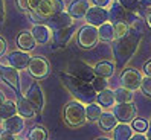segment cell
I'll list each match as a JSON object with an SVG mask.
<instances>
[{"instance_id": "1", "label": "cell", "mask_w": 151, "mask_h": 140, "mask_svg": "<svg viewBox=\"0 0 151 140\" xmlns=\"http://www.w3.org/2000/svg\"><path fill=\"white\" fill-rule=\"evenodd\" d=\"M142 35L131 29L125 37H122L119 40H114V46H113V56H114V67L122 69L128 61L133 58V55L136 54V50L140 44Z\"/></svg>"}, {"instance_id": "2", "label": "cell", "mask_w": 151, "mask_h": 140, "mask_svg": "<svg viewBox=\"0 0 151 140\" xmlns=\"http://www.w3.org/2000/svg\"><path fill=\"white\" fill-rule=\"evenodd\" d=\"M60 79L63 82V85L70 91V94L73 98L83 104H90V102H95L96 101V91L92 87L90 82H86L79 78L70 75L67 72H63L60 75Z\"/></svg>"}, {"instance_id": "3", "label": "cell", "mask_w": 151, "mask_h": 140, "mask_svg": "<svg viewBox=\"0 0 151 140\" xmlns=\"http://www.w3.org/2000/svg\"><path fill=\"white\" fill-rule=\"evenodd\" d=\"M64 11V2L63 0H41L40 5L34 11H29V17L34 23H43L49 17L57 12Z\"/></svg>"}, {"instance_id": "4", "label": "cell", "mask_w": 151, "mask_h": 140, "mask_svg": "<svg viewBox=\"0 0 151 140\" xmlns=\"http://www.w3.org/2000/svg\"><path fill=\"white\" fill-rule=\"evenodd\" d=\"M63 116H64V122L69 126H81L84 122H87L86 119V105L79 101H72L64 105L63 110Z\"/></svg>"}, {"instance_id": "5", "label": "cell", "mask_w": 151, "mask_h": 140, "mask_svg": "<svg viewBox=\"0 0 151 140\" xmlns=\"http://www.w3.org/2000/svg\"><path fill=\"white\" fill-rule=\"evenodd\" d=\"M109 17L111 23H118V21H125L130 26L139 23V15L137 12H131L127 11L119 2H114L110 5V9H109Z\"/></svg>"}, {"instance_id": "6", "label": "cell", "mask_w": 151, "mask_h": 140, "mask_svg": "<svg viewBox=\"0 0 151 140\" xmlns=\"http://www.w3.org/2000/svg\"><path fill=\"white\" fill-rule=\"evenodd\" d=\"M67 73L70 75H73L76 78H79V79H83L86 82H92L95 79V69L90 67L88 64H86L84 61L81 59H73V61H70L69 66H67Z\"/></svg>"}, {"instance_id": "7", "label": "cell", "mask_w": 151, "mask_h": 140, "mask_svg": "<svg viewBox=\"0 0 151 140\" xmlns=\"http://www.w3.org/2000/svg\"><path fill=\"white\" fill-rule=\"evenodd\" d=\"M78 44L83 49H93L98 41H99V35H98V28L92 24H86L78 31Z\"/></svg>"}, {"instance_id": "8", "label": "cell", "mask_w": 151, "mask_h": 140, "mask_svg": "<svg viewBox=\"0 0 151 140\" xmlns=\"http://www.w3.org/2000/svg\"><path fill=\"white\" fill-rule=\"evenodd\" d=\"M28 70H29V75L37 78V79H43L46 78L50 72V67H49V63L44 56H32L31 58V63L28 66Z\"/></svg>"}, {"instance_id": "9", "label": "cell", "mask_w": 151, "mask_h": 140, "mask_svg": "<svg viewBox=\"0 0 151 140\" xmlns=\"http://www.w3.org/2000/svg\"><path fill=\"white\" fill-rule=\"evenodd\" d=\"M140 82H142V75L139 70L136 69H124L121 73V84L122 87L134 91L140 89Z\"/></svg>"}, {"instance_id": "10", "label": "cell", "mask_w": 151, "mask_h": 140, "mask_svg": "<svg viewBox=\"0 0 151 140\" xmlns=\"http://www.w3.org/2000/svg\"><path fill=\"white\" fill-rule=\"evenodd\" d=\"M113 114L122 124H128L136 117V105L133 102H124L113 105Z\"/></svg>"}, {"instance_id": "11", "label": "cell", "mask_w": 151, "mask_h": 140, "mask_svg": "<svg viewBox=\"0 0 151 140\" xmlns=\"http://www.w3.org/2000/svg\"><path fill=\"white\" fill-rule=\"evenodd\" d=\"M84 19L87 21V24H92V26H101L104 23H107L110 20L109 17V11L105 8H101V6H90L88 11L86 12Z\"/></svg>"}, {"instance_id": "12", "label": "cell", "mask_w": 151, "mask_h": 140, "mask_svg": "<svg viewBox=\"0 0 151 140\" xmlns=\"http://www.w3.org/2000/svg\"><path fill=\"white\" fill-rule=\"evenodd\" d=\"M0 78L8 85H11L15 91L20 90V75L15 67L9 64H0Z\"/></svg>"}, {"instance_id": "13", "label": "cell", "mask_w": 151, "mask_h": 140, "mask_svg": "<svg viewBox=\"0 0 151 140\" xmlns=\"http://www.w3.org/2000/svg\"><path fill=\"white\" fill-rule=\"evenodd\" d=\"M46 23L52 31H58V29L67 28V26H72L73 24V17L66 11H61V12H57L52 17H49L46 20Z\"/></svg>"}, {"instance_id": "14", "label": "cell", "mask_w": 151, "mask_h": 140, "mask_svg": "<svg viewBox=\"0 0 151 140\" xmlns=\"http://www.w3.org/2000/svg\"><path fill=\"white\" fill-rule=\"evenodd\" d=\"M31 58L28 52L24 50H15V52H11L5 59H6V64H9L12 67H15L17 70H24L28 69L29 63H31Z\"/></svg>"}, {"instance_id": "15", "label": "cell", "mask_w": 151, "mask_h": 140, "mask_svg": "<svg viewBox=\"0 0 151 140\" xmlns=\"http://www.w3.org/2000/svg\"><path fill=\"white\" fill-rule=\"evenodd\" d=\"M24 96L31 101V104L34 105L35 110H37L38 113L43 111V108H44V93H43L41 87L37 82H32L31 84V87L28 89V91H26Z\"/></svg>"}, {"instance_id": "16", "label": "cell", "mask_w": 151, "mask_h": 140, "mask_svg": "<svg viewBox=\"0 0 151 140\" xmlns=\"http://www.w3.org/2000/svg\"><path fill=\"white\" fill-rule=\"evenodd\" d=\"M0 125H2L3 131H8V133H11L14 136H19L24 129V117H22L19 113H17V114L5 119Z\"/></svg>"}, {"instance_id": "17", "label": "cell", "mask_w": 151, "mask_h": 140, "mask_svg": "<svg viewBox=\"0 0 151 140\" xmlns=\"http://www.w3.org/2000/svg\"><path fill=\"white\" fill-rule=\"evenodd\" d=\"M73 35H75V26L72 24V26H67V28L54 31V41L58 47H64L70 43Z\"/></svg>"}, {"instance_id": "18", "label": "cell", "mask_w": 151, "mask_h": 140, "mask_svg": "<svg viewBox=\"0 0 151 140\" xmlns=\"http://www.w3.org/2000/svg\"><path fill=\"white\" fill-rule=\"evenodd\" d=\"M35 44H37V41H35L31 31H22L19 35H17V46H19L20 50L32 52L35 49Z\"/></svg>"}, {"instance_id": "19", "label": "cell", "mask_w": 151, "mask_h": 140, "mask_svg": "<svg viewBox=\"0 0 151 140\" xmlns=\"http://www.w3.org/2000/svg\"><path fill=\"white\" fill-rule=\"evenodd\" d=\"M90 8V2L88 0H72L67 8V12L73 17V19H83L86 12Z\"/></svg>"}, {"instance_id": "20", "label": "cell", "mask_w": 151, "mask_h": 140, "mask_svg": "<svg viewBox=\"0 0 151 140\" xmlns=\"http://www.w3.org/2000/svg\"><path fill=\"white\" fill-rule=\"evenodd\" d=\"M31 32H32L34 38L38 44H46V43H49L50 38H52V29L47 24H34Z\"/></svg>"}, {"instance_id": "21", "label": "cell", "mask_w": 151, "mask_h": 140, "mask_svg": "<svg viewBox=\"0 0 151 140\" xmlns=\"http://www.w3.org/2000/svg\"><path fill=\"white\" fill-rule=\"evenodd\" d=\"M17 113L24 119H31V117L35 116L37 110H35V107L31 104V101L24 96V98H19V101H17Z\"/></svg>"}, {"instance_id": "22", "label": "cell", "mask_w": 151, "mask_h": 140, "mask_svg": "<svg viewBox=\"0 0 151 140\" xmlns=\"http://www.w3.org/2000/svg\"><path fill=\"white\" fill-rule=\"evenodd\" d=\"M119 124V120L116 119V116L113 114V113H102V114L99 116V119H98V125H99V128L102 131H113L114 126H116Z\"/></svg>"}, {"instance_id": "23", "label": "cell", "mask_w": 151, "mask_h": 140, "mask_svg": "<svg viewBox=\"0 0 151 140\" xmlns=\"http://www.w3.org/2000/svg\"><path fill=\"white\" fill-rule=\"evenodd\" d=\"M133 131L134 129L131 128V125L119 122V124L114 126V129H113V140H130L131 136L134 134Z\"/></svg>"}, {"instance_id": "24", "label": "cell", "mask_w": 151, "mask_h": 140, "mask_svg": "<svg viewBox=\"0 0 151 140\" xmlns=\"http://www.w3.org/2000/svg\"><path fill=\"white\" fill-rule=\"evenodd\" d=\"M96 102L101 105L102 108H109L114 105V93L110 89H104L96 93Z\"/></svg>"}, {"instance_id": "25", "label": "cell", "mask_w": 151, "mask_h": 140, "mask_svg": "<svg viewBox=\"0 0 151 140\" xmlns=\"http://www.w3.org/2000/svg\"><path fill=\"white\" fill-rule=\"evenodd\" d=\"M95 73L96 76H102V78H110L113 73H114V64L110 63V61H101V63H98L95 67Z\"/></svg>"}, {"instance_id": "26", "label": "cell", "mask_w": 151, "mask_h": 140, "mask_svg": "<svg viewBox=\"0 0 151 140\" xmlns=\"http://www.w3.org/2000/svg\"><path fill=\"white\" fill-rule=\"evenodd\" d=\"M102 114V108L99 104H95V102H90L86 105V119L87 122H98L99 116Z\"/></svg>"}, {"instance_id": "27", "label": "cell", "mask_w": 151, "mask_h": 140, "mask_svg": "<svg viewBox=\"0 0 151 140\" xmlns=\"http://www.w3.org/2000/svg\"><path fill=\"white\" fill-rule=\"evenodd\" d=\"M114 93V102L116 104H124V102H133V91L125 89V87H119L113 91Z\"/></svg>"}, {"instance_id": "28", "label": "cell", "mask_w": 151, "mask_h": 140, "mask_svg": "<svg viewBox=\"0 0 151 140\" xmlns=\"http://www.w3.org/2000/svg\"><path fill=\"white\" fill-rule=\"evenodd\" d=\"M98 35H99V40L102 41H113L114 40L113 23H104L101 26H98Z\"/></svg>"}, {"instance_id": "29", "label": "cell", "mask_w": 151, "mask_h": 140, "mask_svg": "<svg viewBox=\"0 0 151 140\" xmlns=\"http://www.w3.org/2000/svg\"><path fill=\"white\" fill-rule=\"evenodd\" d=\"M14 114H17V104H14L12 101H5L0 104V116L3 120Z\"/></svg>"}, {"instance_id": "30", "label": "cell", "mask_w": 151, "mask_h": 140, "mask_svg": "<svg viewBox=\"0 0 151 140\" xmlns=\"http://www.w3.org/2000/svg\"><path fill=\"white\" fill-rule=\"evenodd\" d=\"M47 129L41 126V125H37V126H34L29 129V133H28V140H47Z\"/></svg>"}, {"instance_id": "31", "label": "cell", "mask_w": 151, "mask_h": 140, "mask_svg": "<svg viewBox=\"0 0 151 140\" xmlns=\"http://www.w3.org/2000/svg\"><path fill=\"white\" fill-rule=\"evenodd\" d=\"M131 31V26L125 21H118V23H113V32H114V40H119L122 37Z\"/></svg>"}, {"instance_id": "32", "label": "cell", "mask_w": 151, "mask_h": 140, "mask_svg": "<svg viewBox=\"0 0 151 140\" xmlns=\"http://www.w3.org/2000/svg\"><path fill=\"white\" fill-rule=\"evenodd\" d=\"M150 126V122L147 119H142V117H134L131 120V128L136 131V133H147Z\"/></svg>"}, {"instance_id": "33", "label": "cell", "mask_w": 151, "mask_h": 140, "mask_svg": "<svg viewBox=\"0 0 151 140\" xmlns=\"http://www.w3.org/2000/svg\"><path fill=\"white\" fill-rule=\"evenodd\" d=\"M40 2H41V0H15V3H17V6H19V9L26 11V12L34 11L35 8L40 5Z\"/></svg>"}, {"instance_id": "34", "label": "cell", "mask_w": 151, "mask_h": 140, "mask_svg": "<svg viewBox=\"0 0 151 140\" xmlns=\"http://www.w3.org/2000/svg\"><path fill=\"white\" fill-rule=\"evenodd\" d=\"M118 2L125 8L127 11H131V12H139L140 11V2L142 0H118Z\"/></svg>"}, {"instance_id": "35", "label": "cell", "mask_w": 151, "mask_h": 140, "mask_svg": "<svg viewBox=\"0 0 151 140\" xmlns=\"http://www.w3.org/2000/svg\"><path fill=\"white\" fill-rule=\"evenodd\" d=\"M90 84H92V87L95 89V91H96V93H98V91H101V90H104V89H107V87H109L107 78H102V76H95V79H93Z\"/></svg>"}, {"instance_id": "36", "label": "cell", "mask_w": 151, "mask_h": 140, "mask_svg": "<svg viewBox=\"0 0 151 140\" xmlns=\"http://www.w3.org/2000/svg\"><path fill=\"white\" fill-rule=\"evenodd\" d=\"M140 90H142V93H144V94L147 96V98H151V78H150V76L142 78Z\"/></svg>"}, {"instance_id": "37", "label": "cell", "mask_w": 151, "mask_h": 140, "mask_svg": "<svg viewBox=\"0 0 151 140\" xmlns=\"http://www.w3.org/2000/svg\"><path fill=\"white\" fill-rule=\"evenodd\" d=\"M92 3L95 6H101V8H107L109 5H111V0H92Z\"/></svg>"}, {"instance_id": "38", "label": "cell", "mask_w": 151, "mask_h": 140, "mask_svg": "<svg viewBox=\"0 0 151 140\" xmlns=\"http://www.w3.org/2000/svg\"><path fill=\"white\" fill-rule=\"evenodd\" d=\"M5 21V0H0V26Z\"/></svg>"}, {"instance_id": "39", "label": "cell", "mask_w": 151, "mask_h": 140, "mask_svg": "<svg viewBox=\"0 0 151 140\" xmlns=\"http://www.w3.org/2000/svg\"><path fill=\"white\" fill-rule=\"evenodd\" d=\"M6 49H8V44H6V41L0 37V56H3L6 54Z\"/></svg>"}, {"instance_id": "40", "label": "cell", "mask_w": 151, "mask_h": 140, "mask_svg": "<svg viewBox=\"0 0 151 140\" xmlns=\"http://www.w3.org/2000/svg\"><path fill=\"white\" fill-rule=\"evenodd\" d=\"M130 140H148V137L144 134V133H136V134H133Z\"/></svg>"}, {"instance_id": "41", "label": "cell", "mask_w": 151, "mask_h": 140, "mask_svg": "<svg viewBox=\"0 0 151 140\" xmlns=\"http://www.w3.org/2000/svg\"><path fill=\"white\" fill-rule=\"evenodd\" d=\"M144 73H145V76H150V78H151V59L145 63V66H144Z\"/></svg>"}, {"instance_id": "42", "label": "cell", "mask_w": 151, "mask_h": 140, "mask_svg": "<svg viewBox=\"0 0 151 140\" xmlns=\"http://www.w3.org/2000/svg\"><path fill=\"white\" fill-rule=\"evenodd\" d=\"M147 24H148L150 28H151V9L147 12Z\"/></svg>"}, {"instance_id": "43", "label": "cell", "mask_w": 151, "mask_h": 140, "mask_svg": "<svg viewBox=\"0 0 151 140\" xmlns=\"http://www.w3.org/2000/svg\"><path fill=\"white\" fill-rule=\"evenodd\" d=\"M147 133H148V134H147V137H148V139H151V122H150V126H148V131H147Z\"/></svg>"}, {"instance_id": "44", "label": "cell", "mask_w": 151, "mask_h": 140, "mask_svg": "<svg viewBox=\"0 0 151 140\" xmlns=\"http://www.w3.org/2000/svg\"><path fill=\"white\" fill-rule=\"evenodd\" d=\"M6 99H5V94L2 93V91H0V104H2V102H5Z\"/></svg>"}, {"instance_id": "45", "label": "cell", "mask_w": 151, "mask_h": 140, "mask_svg": "<svg viewBox=\"0 0 151 140\" xmlns=\"http://www.w3.org/2000/svg\"><path fill=\"white\" fill-rule=\"evenodd\" d=\"M145 2H147V3H148V5L151 6V0H145Z\"/></svg>"}, {"instance_id": "46", "label": "cell", "mask_w": 151, "mask_h": 140, "mask_svg": "<svg viewBox=\"0 0 151 140\" xmlns=\"http://www.w3.org/2000/svg\"><path fill=\"white\" fill-rule=\"evenodd\" d=\"M98 140H110V139H105V137H102V139H98Z\"/></svg>"}, {"instance_id": "47", "label": "cell", "mask_w": 151, "mask_h": 140, "mask_svg": "<svg viewBox=\"0 0 151 140\" xmlns=\"http://www.w3.org/2000/svg\"><path fill=\"white\" fill-rule=\"evenodd\" d=\"M2 122H3V119H2V116H0V124H2Z\"/></svg>"}, {"instance_id": "48", "label": "cell", "mask_w": 151, "mask_h": 140, "mask_svg": "<svg viewBox=\"0 0 151 140\" xmlns=\"http://www.w3.org/2000/svg\"><path fill=\"white\" fill-rule=\"evenodd\" d=\"M148 140H151V139H148Z\"/></svg>"}]
</instances>
